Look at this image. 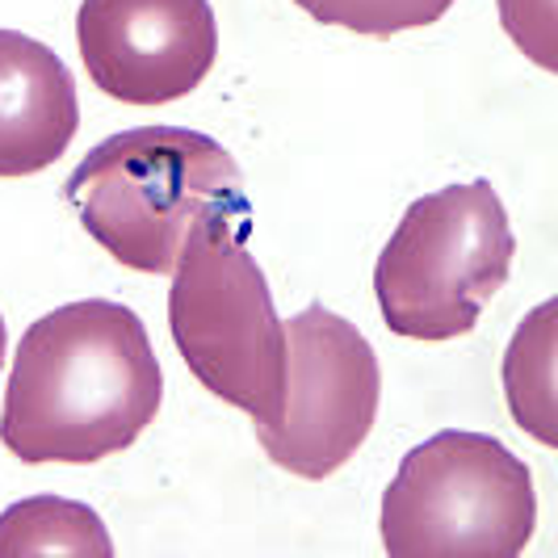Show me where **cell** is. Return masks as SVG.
<instances>
[{
	"mask_svg": "<svg viewBox=\"0 0 558 558\" xmlns=\"http://www.w3.org/2000/svg\"><path fill=\"white\" fill-rule=\"evenodd\" d=\"M165 399V374L143 319L84 299L34 319L4 387L0 441L26 466H88L143 437Z\"/></svg>",
	"mask_w": 558,
	"mask_h": 558,
	"instance_id": "obj_1",
	"label": "cell"
},
{
	"mask_svg": "<svg viewBox=\"0 0 558 558\" xmlns=\"http://www.w3.org/2000/svg\"><path fill=\"white\" fill-rule=\"evenodd\" d=\"M168 328L190 374L215 399L278 424L286 408V324L248 252V197L206 210L168 274Z\"/></svg>",
	"mask_w": 558,
	"mask_h": 558,
	"instance_id": "obj_2",
	"label": "cell"
},
{
	"mask_svg": "<svg viewBox=\"0 0 558 558\" xmlns=\"http://www.w3.org/2000/svg\"><path fill=\"white\" fill-rule=\"evenodd\" d=\"M63 197L118 265L172 274L190 227L227 202H244V177L219 140L181 126L110 135L68 177Z\"/></svg>",
	"mask_w": 558,
	"mask_h": 558,
	"instance_id": "obj_3",
	"label": "cell"
},
{
	"mask_svg": "<svg viewBox=\"0 0 558 558\" xmlns=\"http://www.w3.org/2000/svg\"><path fill=\"white\" fill-rule=\"evenodd\" d=\"M512 256L517 240L492 181L424 194L378 256V311L387 328L408 340L466 336L504 290Z\"/></svg>",
	"mask_w": 558,
	"mask_h": 558,
	"instance_id": "obj_4",
	"label": "cell"
},
{
	"mask_svg": "<svg viewBox=\"0 0 558 558\" xmlns=\"http://www.w3.org/2000/svg\"><path fill=\"white\" fill-rule=\"evenodd\" d=\"M537 525L530 466L487 433H437L383 496L391 558H517Z\"/></svg>",
	"mask_w": 558,
	"mask_h": 558,
	"instance_id": "obj_5",
	"label": "cell"
},
{
	"mask_svg": "<svg viewBox=\"0 0 558 558\" xmlns=\"http://www.w3.org/2000/svg\"><path fill=\"white\" fill-rule=\"evenodd\" d=\"M383 399L374 344L344 315L311 303L286 324V408L252 424L269 462L299 478L336 475L365 446Z\"/></svg>",
	"mask_w": 558,
	"mask_h": 558,
	"instance_id": "obj_6",
	"label": "cell"
},
{
	"mask_svg": "<svg viewBox=\"0 0 558 558\" xmlns=\"http://www.w3.org/2000/svg\"><path fill=\"white\" fill-rule=\"evenodd\" d=\"M76 47L93 84L126 106H168L219 56L210 0H84Z\"/></svg>",
	"mask_w": 558,
	"mask_h": 558,
	"instance_id": "obj_7",
	"label": "cell"
},
{
	"mask_svg": "<svg viewBox=\"0 0 558 558\" xmlns=\"http://www.w3.org/2000/svg\"><path fill=\"white\" fill-rule=\"evenodd\" d=\"M81 101L68 63L17 29H0V177H34L76 140Z\"/></svg>",
	"mask_w": 558,
	"mask_h": 558,
	"instance_id": "obj_8",
	"label": "cell"
},
{
	"mask_svg": "<svg viewBox=\"0 0 558 558\" xmlns=\"http://www.w3.org/2000/svg\"><path fill=\"white\" fill-rule=\"evenodd\" d=\"M555 353H558V303L546 299L525 315L508 353H504V395L512 420L542 446H558L555 416Z\"/></svg>",
	"mask_w": 558,
	"mask_h": 558,
	"instance_id": "obj_9",
	"label": "cell"
},
{
	"mask_svg": "<svg viewBox=\"0 0 558 558\" xmlns=\"http://www.w3.org/2000/svg\"><path fill=\"white\" fill-rule=\"evenodd\" d=\"M76 555L110 558L113 542L88 504L63 496H34L0 512V558Z\"/></svg>",
	"mask_w": 558,
	"mask_h": 558,
	"instance_id": "obj_10",
	"label": "cell"
},
{
	"mask_svg": "<svg viewBox=\"0 0 558 558\" xmlns=\"http://www.w3.org/2000/svg\"><path fill=\"white\" fill-rule=\"evenodd\" d=\"M324 26L353 29L369 38H391L403 29H424L441 22L453 0H294Z\"/></svg>",
	"mask_w": 558,
	"mask_h": 558,
	"instance_id": "obj_11",
	"label": "cell"
},
{
	"mask_svg": "<svg viewBox=\"0 0 558 558\" xmlns=\"http://www.w3.org/2000/svg\"><path fill=\"white\" fill-rule=\"evenodd\" d=\"M500 9L504 34L542 68L555 72L558 47H555V0H496Z\"/></svg>",
	"mask_w": 558,
	"mask_h": 558,
	"instance_id": "obj_12",
	"label": "cell"
},
{
	"mask_svg": "<svg viewBox=\"0 0 558 558\" xmlns=\"http://www.w3.org/2000/svg\"><path fill=\"white\" fill-rule=\"evenodd\" d=\"M0 365H4V319H0Z\"/></svg>",
	"mask_w": 558,
	"mask_h": 558,
	"instance_id": "obj_13",
	"label": "cell"
}]
</instances>
